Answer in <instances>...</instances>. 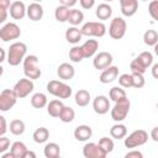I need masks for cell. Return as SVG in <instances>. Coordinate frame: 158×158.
<instances>
[{"instance_id": "obj_3", "label": "cell", "mask_w": 158, "mask_h": 158, "mask_svg": "<svg viewBox=\"0 0 158 158\" xmlns=\"http://www.w3.org/2000/svg\"><path fill=\"white\" fill-rule=\"evenodd\" d=\"M22 63H23L25 77H27V78H30L32 80L40 79V77L42 75V72H41L40 67H38V58H37V56H35V54L26 56Z\"/></svg>"}, {"instance_id": "obj_32", "label": "cell", "mask_w": 158, "mask_h": 158, "mask_svg": "<svg viewBox=\"0 0 158 158\" xmlns=\"http://www.w3.org/2000/svg\"><path fill=\"white\" fill-rule=\"evenodd\" d=\"M27 149H28V148L26 147V144H25L23 142L16 141V142H14V143L11 144V149H10V151L14 153L15 158H23V156H25V153H26Z\"/></svg>"}, {"instance_id": "obj_53", "label": "cell", "mask_w": 158, "mask_h": 158, "mask_svg": "<svg viewBox=\"0 0 158 158\" xmlns=\"http://www.w3.org/2000/svg\"><path fill=\"white\" fill-rule=\"evenodd\" d=\"M1 158H15V156H14V153L10 151V152L1 153Z\"/></svg>"}, {"instance_id": "obj_56", "label": "cell", "mask_w": 158, "mask_h": 158, "mask_svg": "<svg viewBox=\"0 0 158 158\" xmlns=\"http://www.w3.org/2000/svg\"><path fill=\"white\" fill-rule=\"evenodd\" d=\"M35 2H41V1H43V0H33Z\"/></svg>"}, {"instance_id": "obj_36", "label": "cell", "mask_w": 158, "mask_h": 158, "mask_svg": "<svg viewBox=\"0 0 158 158\" xmlns=\"http://www.w3.org/2000/svg\"><path fill=\"white\" fill-rule=\"evenodd\" d=\"M69 59L74 63H79L84 59V56H83V51H81V47L80 46H74L69 49Z\"/></svg>"}, {"instance_id": "obj_38", "label": "cell", "mask_w": 158, "mask_h": 158, "mask_svg": "<svg viewBox=\"0 0 158 158\" xmlns=\"http://www.w3.org/2000/svg\"><path fill=\"white\" fill-rule=\"evenodd\" d=\"M118 84L122 86V88H133V78H132V73L128 74V73H125V74H121L118 77Z\"/></svg>"}, {"instance_id": "obj_47", "label": "cell", "mask_w": 158, "mask_h": 158, "mask_svg": "<svg viewBox=\"0 0 158 158\" xmlns=\"http://www.w3.org/2000/svg\"><path fill=\"white\" fill-rule=\"evenodd\" d=\"M59 2H60V5H64V6H68V7H73L78 2V0H59Z\"/></svg>"}, {"instance_id": "obj_37", "label": "cell", "mask_w": 158, "mask_h": 158, "mask_svg": "<svg viewBox=\"0 0 158 158\" xmlns=\"http://www.w3.org/2000/svg\"><path fill=\"white\" fill-rule=\"evenodd\" d=\"M146 68H148V67H151L152 64H153V56H152V53L151 52H147V51H144V52H142V53H139L137 57H136Z\"/></svg>"}, {"instance_id": "obj_22", "label": "cell", "mask_w": 158, "mask_h": 158, "mask_svg": "<svg viewBox=\"0 0 158 158\" xmlns=\"http://www.w3.org/2000/svg\"><path fill=\"white\" fill-rule=\"evenodd\" d=\"M63 107H64V104L59 99H54L47 104V112L52 117H59Z\"/></svg>"}, {"instance_id": "obj_30", "label": "cell", "mask_w": 158, "mask_h": 158, "mask_svg": "<svg viewBox=\"0 0 158 158\" xmlns=\"http://www.w3.org/2000/svg\"><path fill=\"white\" fill-rule=\"evenodd\" d=\"M32 138H33V141L36 143H40V144L47 142V139L49 138V131H48V128H46V127H38L33 132Z\"/></svg>"}, {"instance_id": "obj_23", "label": "cell", "mask_w": 158, "mask_h": 158, "mask_svg": "<svg viewBox=\"0 0 158 158\" xmlns=\"http://www.w3.org/2000/svg\"><path fill=\"white\" fill-rule=\"evenodd\" d=\"M95 15H96V17H98L99 20H101V21L109 20V19L111 17V15H112V7H111L109 4L102 2V4H100V5L96 7Z\"/></svg>"}, {"instance_id": "obj_41", "label": "cell", "mask_w": 158, "mask_h": 158, "mask_svg": "<svg viewBox=\"0 0 158 158\" xmlns=\"http://www.w3.org/2000/svg\"><path fill=\"white\" fill-rule=\"evenodd\" d=\"M148 12L151 17L158 22V0H152L148 5Z\"/></svg>"}, {"instance_id": "obj_34", "label": "cell", "mask_w": 158, "mask_h": 158, "mask_svg": "<svg viewBox=\"0 0 158 158\" xmlns=\"http://www.w3.org/2000/svg\"><path fill=\"white\" fill-rule=\"evenodd\" d=\"M109 96H110V99H111L114 102H116L117 100H121V99L126 98L127 95H126L125 89H122V86L120 85V86H114V88H111L110 91H109Z\"/></svg>"}, {"instance_id": "obj_17", "label": "cell", "mask_w": 158, "mask_h": 158, "mask_svg": "<svg viewBox=\"0 0 158 158\" xmlns=\"http://www.w3.org/2000/svg\"><path fill=\"white\" fill-rule=\"evenodd\" d=\"M117 77H118V68L116 65H110L101 72L99 80L102 84H109V83H112L114 80H116Z\"/></svg>"}, {"instance_id": "obj_5", "label": "cell", "mask_w": 158, "mask_h": 158, "mask_svg": "<svg viewBox=\"0 0 158 158\" xmlns=\"http://www.w3.org/2000/svg\"><path fill=\"white\" fill-rule=\"evenodd\" d=\"M83 36L88 37H102L106 33V26L101 21H89L85 22L80 28Z\"/></svg>"}, {"instance_id": "obj_27", "label": "cell", "mask_w": 158, "mask_h": 158, "mask_svg": "<svg viewBox=\"0 0 158 158\" xmlns=\"http://www.w3.org/2000/svg\"><path fill=\"white\" fill-rule=\"evenodd\" d=\"M43 154L47 158H58L60 156V148L57 143L54 142H49L44 146L43 148Z\"/></svg>"}, {"instance_id": "obj_52", "label": "cell", "mask_w": 158, "mask_h": 158, "mask_svg": "<svg viewBox=\"0 0 158 158\" xmlns=\"http://www.w3.org/2000/svg\"><path fill=\"white\" fill-rule=\"evenodd\" d=\"M23 158H36V153L32 152V151H30V149H27L26 153H25V156H23Z\"/></svg>"}, {"instance_id": "obj_40", "label": "cell", "mask_w": 158, "mask_h": 158, "mask_svg": "<svg viewBox=\"0 0 158 158\" xmlns=\"http://www.w3.org/2000/svg\"><path fill=\"white\" fill-rule=\"evenodd\" d=\"M130 69H131V73H138V74H144V72H146V67L137 59V58H135L132 62H131V64H130Z\"/></svg>"}, {"instance_id": "obj_48", "label": "cell", "mask_w": 158, "mask_h": 158, "mask_svg": "<svg viewBox=\"0 0 158 158\" xmlns=\"http://www.w3.org/2000/svg\"><path fill=\"white\" fill-rule=\"evenodd\" d=\"M151 138L154 142H158V126H156V127L152 128V131H151Z\"/></svg>"}, {"instance_id": "obj_51", "label": "cell", "mask_w": 158, "mask_h": 158, "mask_svg": "<svg viewBox=\"0 0 158 158\" xmlns=\"http://www.w3.org/2000/svg\"><path fill=\"white\" fill-rule=\"evenodd\" d=\"M0 11H1L0 22H1V23H4V22L6 21V17H7V10H5V9H0Z\"/></svg>"}, {"instance_id": "obj_4", "label": "cell", "mask_w": 158, "mask_h": 158, "mask_svg": "<svg viewBox=\"0 0 158 158\" xmlns=\"http://www.w3.org/2000/svg\"><path fill=\"white\" fill-rule=\"evenodd\" d=\"M130 107H131V102L127 99V96L121 100H117L114 107L111 109V118L115 122H122L127 117L130 112Z\"/></svg>"}, {"instance_id": "obj_16", "label": "cell", "mask_w": 158, "mask_h": 158, "mask_svg": "<svg viewBox=\"0 0 158 158\" xmlns=\"http://www.w3.org/2000/svg\"><path fill=\"white\" fill-rule=\"evenodd\" d=\"M57 75L62 80H70L75 75V69L70 63H62L57 68Z\"/></svg>"}, {"instance_id": "obj_31", "label": "cell", "mask_w": 158, "mask_h": 158, "mask_svg": "<svg viewBox=\"0 0 158 158\" xmlns=\"http://www.w3.org/2000/svg\"><path fill=\"white\" fill-rule=\"evenodd\" d=\"M84 20V14L83 11L78 10V9H70V14H69V17H68V22L72 25V26H78L83 22Z\"/></svg>"}, {"instance_id": "obj_25", "label": "cell", "mask_w": 158, "mask_h": 158, "mask_svg": "<svg viewBox=\"0 0 158 158\" xmlns=\"http://www.w3.org/2000/svg\"><path fill=\"white\" fill-rule=\"evenodd\" d=\"M110 136L115 139H122L127 136V127L121 122H116L110 128Z\"/></svg>"}, {"instance_id": "obj_20", "label": "cell", "mask_w": 158, "mask_h": 158, "mask_svg": "<svg viewBox=\"0 0 158 158\" xmlns=\"http://www.w3.org/2000/svg\"><path fill=\"white\" fill-rule=\"evenodd\" d=\"M80 47H81L84 58H90V57L95 56V53L99 48V42L96 40H86Z\"/></svg>"}, {"instance_id": "obj_42", "label": "cell", "mask_w": 158, "mask_h": 158, "mask_svg": "<svg viewBox=\"0 0 158 158\" xmlns=\"http://www.w3.org/2000/svg\"><path fill=\"white\" fill-rule=\"evenodd\" d=\"M132 78H133V88L136 89H141L144 86L146 80L143 78V74H138V73H132Z\"/></svg>"}, {"instance_id": "obj_9", "label": "cell", "mask_w": 158, "mask_h": 158, "mask_svg": "<svg viewBox=\"0 0 158 158\" xmlns=\"http://www.w3.org/2000/svg\"><path fill=\"white\" fill-rule=\"evenodd\" d=\"M20 36H21V30L15 22H7L0 28V40L2 42L17 40Z\"/></svg>"}, {"instance_id": "obj_50", "label": "cell", "mask_w": 158, "mask_h": 158, "mask_svg": "<svg viewBox=\"0 0 158 158\" xmlns=\"http://www.w3.org/2000/svg\"><path fill=\"white\" fill-rule=\"evenodd\" d=\"M151 73H152V77H153L154 79H158V63H156V64L152 65Z\"/></svg>"}, {"instance_id": "obj_14", "label": "cell", "mask_w": 158, "mask_h": 158, "mask_svg": "<svg viewBox=\"0 0 158 158\" xmlns=\"http://www.w3.org/2000/svg\"><path fill=\"white\" fill-rule=\"evenodd\" d=\"M9 12H10V16L14 20H22L27 15V7H26V5L22 1L16 0V1L11 2Z\"/></svg>"}, {"instance_id": "obj_10", "label": "cell", "mask_w": 158, "mask_h": 158, "mask_svg": "<svg viewBox=\"0 0 158 158\" xmlns=\"http://www.w3.org/2000/svg\"><path fill=\"white\" fill-rule=\"evenodd\" d=\"M33 88H35V84L32 81V79L30 78H22L20 79L15 85H14V90L16 93V95L19 96V99H22V98H26L27 95H30L32 91H33Z\"/></svg>"}, {"instance_id": "obj_18", "label": "cell", "mask_w": 158, "mask_h": 158, "mask_svg": "<svg viewBox=\"0 0 158 158\" xmlns=\"http://www.w3.org/2000/svg\"><path fill=\"white\" fill-rule=\"evenodd\" d=\"M27 16L31 21H40L43 17V7L41 2H31L27 6Z\"/></svg>"}, {"instance_id": "obj_11", "label": "cell", "mask_w": 158, "mask_h": 158, "mask_svg": "<svg viewBox=\"0 0 158 158\" xmlns=\"http://www.w3.org/2000/svg\"><path fill=\"white\" fill-rule=\"evenodd\" d=\"M83 156L85 158H105L107 153L100 147L99 143L89 142L85 143L83 147Z\"/></svg>"}, {"instance_id": "obj_43", "label": "cell", "mask_w": 158, "mask_h": 158, "mask_svg": "<svg viewBox=\"0 0 158 158\" xmlns=\"http://www.w3.org/2000/svg\"><path fill=\"white\" fill-rule=\"evenodd\" d=\"M10 148V139L5 136H0V153H5Z\"/></svg>"}, {"instance_id": "obj_15", "label": "cell", "mask_w": 158, "mask_h": 158, "mask_svg": "<svg viewBox=\"0 0 158 158\" xmlns=\"http://www.w3.org/2000/svg\"><path fill=\"white\" fill-rule=\"evenodd\" d=\"M121 6V12L123 16L131 17L138 10V0H118Z\"/></svg>"}, {"instance_id": "obj_28", "label": "cell", "mask_w": 158, "mask_h": 158, "mask_svg": "<svg viewBox=\"0 0 158 158\" xmlns=\"http://www.w3.org/2000/svg\"><path fill=\"white\" fill-rule=\"evenodd\" d=\"M25 128H26L25 122H23L22 120H20V118L12 120V121L10 122V125H9V130H10V132H11L14 136H21V135H23Z\"/></svg>"}, {"instance_id": "obj_54", "label": "cell", "mask_w": 158, "mask_h": 158, "mask_svg": "<svg viewBox=\"0 0 158 158\" xmlns=\"http://www.w3.org/2000/svg\"><path fill=\"white\" fill-rule=\"evenodd\" d=\"M0 53H1V58H0V62H4V60H5V56H6V53H5V49H4V48H0Z\"/></svg>"}, {"instance_id": "obj_49", "label": "cell", "mask_w": 158, "mask_h": 158, "mask_svg": "<svg viewBox=\"0 0 158 158\" xmlns=\"http://www.w3.org/2000/svg\"><path fill=\"white\" fill-rule=\"evenodd\" d=\"M11 6V2L10 0H0V9H5V10H9Z\"/></svg>"}, {"instance_id": "obj_33", "label": "cell", "mask_w": 158, "mask_h": 158, "mask_svg": "<svg viewBox=\"0 0 158 158\" xmlns=\"http://www.w3.org/2000/svg\"><path fill=\"white\" fill-rule=\"evenodd\" d=\"M74 118H75V111H74V109L70 107V106H65V105H64V107H63V110H62V112H60V115H59V120H60L62 122L69 123V122H72Z\"/></svg>"}, {"instance_id": "obj_12", "label": "cell", "mask_w": 158, "mask_h": 158, "mask_svg": "<svg viewBox=\"0 0 158 158\" xmlns=\"http://www.w3.org/2000/svg\"><path fill=\"white\" fill-rule=\"evenodd\" d=\"M112 54L109 53V52H99L94 56V59H93V65L95 69L98 70H104L106 69L107 67H110L112 64Z\"/></svg>"}, {"instance_id": "obj_44", "label": "cell", "mask_w": 158, "mask_h": 158, "mask_svg": "<svg viewBox=\"0 0 158 158\" xmlns=\"http://www.w3.org/2000/svg\"><path fill=\"white\" fill-rule=\"evenodd\" d=\"M7 131V125H6V118L1 115L0 116V136H5Z\"/></svg>"}, {"instance_id": "obj_45", "label": "cell", "mask_w": 158, "mask_h": 158, "mask_svg": "<svg viewBox=\"0 0 158 158\" xmlns=\"http://www.w3.org/2000/svg\"><path fill=\"white\" fill-rule=\"evenodd\" d=\"M125 158H143V154L139 151H130L125 154Z\"/></svg>"}, {"instance_id": "obj_46", "label": "cell", "mask_w": 158, "mask_h": 158, "mask_svg": "<svg viewBox=\"0 0 158 158\" xmlns=\"http://www.w3.org/2000/svg\"><path fill=\"white\" fill-rule=\"evenodd\" d=\"M79 2H80V6H81L83 9L89 10V9H91V7L94 6L95 0H79Z\"/></svg>"}, {"instance_id": "obj_29", "label": "cell", "mask_w": 158, "mask_h": 158, "mask_svg": "<svg viewBox=\"0 0 158 158\" xmlns=\"http://www.w3.org/2000/svg\"><path fill=\"white\" fill-rule=\"evenodd\" d=\"M69 14H70V7L64 6V5H59L54 10V17L58 22H67Z\"/></svg>"}, {"instance_id": "obj_19", "label": "cell", "mask_w": 158, "mask_h": 158, "mask_svg": "<svg viewBox=\"0 0 158 158\" xmlns=\"http://www.w3.org/2000/svg\"><path fill=\"white\" fill-rule=\"evenodd\" d=\"M73 135H74V138H75L77 141L85 142V141H88L89 138H91V136H93V130H91V127L88 126V125H79L78 127H75Z\"/></svg>"}, {"instance_id": "obj_8", "label": "cell", "mask_w": 158, "mask_h": 158, "mask_svg": "<svg viewBox=\"0 0 158 158\" xmlns=\"http://www.w3.org/2000/svg\"><path fill=\"white\" fill-rule=\"evenodd\" d=\"M19 96L16 95L14 89H4L0 93V111L6 112L12 109L17 101Z\"/></svg>"}, {"instance_id": "obj_35", "label": "cell", "mask_w": 158, "mask_h": 158, "mask_svg": "<svg viewBox=\"0 0 158 158\" xmlns=\"http://www.w3.org/2000/svg\"><path fill=\"white\" fill-rule=\"evenodd\" d=\"M143 42L147 46H153L158 42V32L154 30H147L143 33Z\"/></svg>"}, {"instance_id": "obj_2", "label": "cell", "mask_w": 158, "mask_h": 158, "mask_svg": "<svg viewBox=\"0 0 158 158\" xmlns=\"http://www.w3.org/2000/svg\"><path fill=\"white\" fill-rule=\"evenodd\" d=\"M47 91L58 99H69L72 96V88L60 80H51L47 84Z\"/></svg>"}, {"instance_id": "obj_58", "label": "cell", "mask_w": 158, "mask_h": 158, "mask_svg": "<svg viewBox=\"0 0 158 158\" xmlns=\"http://www.w3.org/2000/svg\"><path fill=\"white\" fill-rule=\"evenodd\" d=\"M157 110H158V102H157Z\"/></svg>"}, {"instance_id": "obj_55", "label": "cell", "mask_w": 158, "mask_h": 158, "mask_svg": "<svg viewBox=\"0 0 158 158\" xmlns=\"http://www.w3.org/2000/svg\"><path fill=\"white\" fill-rule=\"evenodd\" d=\"M154 53H156V54L158 56V42H157V43L154 44Z\"/></svg>"}, {"instance_id": "obj_24", "label": "cell", "mask_w": 158, "mask_h": 158, "mask_svg": "<svg viewBox=\"0 0 158 158\" xmlns=\"http://www.w3.org/2000/svg\"><path fill=\"white\" fill-rule=\"evenodd\" d=\"M90 99H91L90 93H89L88 90H85V89L78 90V91L75 93V95H74V101H75V104H77L78 106H80V107H85L86 105H89Z\"/></svg>"}, {"instance_id": "obj_21", "label": "cell", "mask_w": 158, "mask_h": 158, "mask_svg": "<svg viewBox=\"0 0 158 158\" xmlns=\"http://www.w3.org/2000/svg\"><path fill=\"white\" fill-rule=\"evenodd\" d=\"M81 37H83V33H81L80 28H78L77 26H72L65 31V40H67V42H69L72 44L79 43Z\"/></svg>"}, {"instance_id": "obj_6", "label": "cell", "mask_w": 158, "mask_h": 158, "mask_svg": "<svg viewBox=\"0 0 158 158\" xmlns=\"http://www.w3.org/2000/svg\"><path fill=\"white\" fill-rule=\"evenodd\" d=\"M148 141V133L144 130H136L128 136L125 137V147L126 148H136L143 146Z\"/></svg>"}, {"instance_id": "obj_59", "label": "cell", "mask_w": 158, "mask_h": 158, "mask_svg": "<svg viewBox=\"0 0 158 158\" xmlns=\"http://www.w3.org/2000/svg\"><path fill=\"white\" fill-rule=\"evenodd\" d=\"M142 1H148V0H142Z\"/></svg>"}, {"instance_id": "obj_26", "label": "cell", "mask_w": 158, "mask_h": 158, "mask_svg": "<svg viewBox=\"0 0 158 158\" xmlns=\"http://www.w3.org/2000/svg\"><path fill=\"white\" fill-rule=\"evenodd\" d=\"M47 104H48V99L47 95L43 93H35L31 96V105L35 109H43L47 106Z\"/></svg>"}, {"instance_id": "obj_57", "label": "cell", "mask_w": 158, "mask_h": 158, "mask_svg": "<svg viewBox=\"0 0 158 158\" xmlns=\"http://www.w3.org/2000/svg\"><path fill=\"white\" fill-rule=\"evenodd\" d=\"M105 2H110V1H114V0H104Z\"/></svg>"}, {"instance_id": "obj_13", "label": "cell", "mask_w": 158, "mask_h": 158, "mask_svg": "<svg viewBox=\"0 0 158 158\" xmlns=\"http://www.w3.org/2000/svg\"><path fill=\"white\" fill-rule=\"evenodd\" d=\"M93 109L98 115H105L110 110V100L105 95H98L93 100Z\"/></svg>"}, {"instance_id": "obj_1", "label": "cell", "mask_w": 158, "mask_h": 158, "mask_svg": "<svg viewBox=\"0 0 158 158\" xmlns=\"http://www.w3.org/2000/svg\"><path fill=\"white\" fill-rule=\"evenodd\" d=\"M27 53V46L23 42H14L7 49V63L11 67L19 65L23 62Z\"/></svg>"}, {"instance_id": "obj_39", "label": "cell", "mask_w": 158, "mask_h": 158, "mask_svg": "<svg viewBox=\"0 0 158 158\" xmlns=\"http://www.w3.org/2000/svg\"><path fill=\"white\" fill-rule=\"evenodd\" d=\"M99 144H100V147H101L107 154L114 151V141H112L111 138H109V137H101V138L99 139Z\"/></svg>"}, {"instance_id": "obj_7", "label": "cell", "mask_w": 158, "mask_h": 158, "mask_svg": "<svg viewBox=\"0 0 158 158\" xmlns=\"http://www.w3.org/2000/svg\"><path fill=\"white\" fill-rule=\"evenodd\" d=\"M127 23L122 17H115L111 20L109 26V36L112 40H121L126 35Z\"/></svg>"}]
</instances>
